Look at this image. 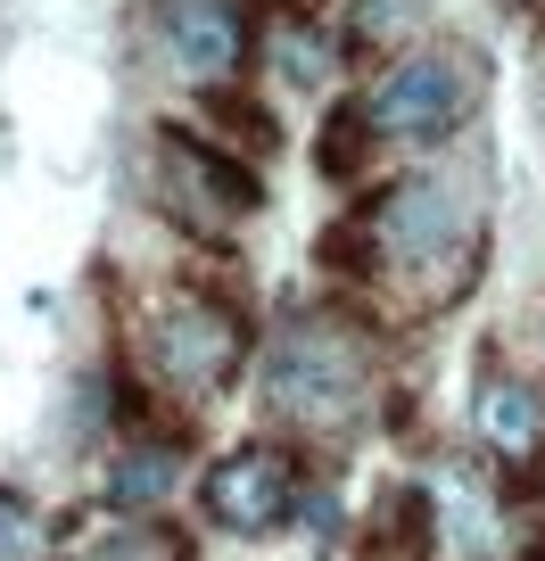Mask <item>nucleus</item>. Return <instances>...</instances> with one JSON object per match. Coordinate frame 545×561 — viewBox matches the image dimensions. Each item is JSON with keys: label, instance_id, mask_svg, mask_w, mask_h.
Listing matches in <instances>:
<instances>
[{"label": "nucleus", "instance_id": "nucleus-8", "mask_svg": "<svg viewBox=\"0 0 545 561\" xmlns=\"http://www.w3.org/2000/svg\"><path fill=\"white\" fill-rule=\"evenodd\" d=\"M479 438H488L496 455H512V462H521L529 446H537V404H529V388L496 380L488 397H479Z\"/></svg>", "mask_w": 545, "mask_h": 561}, {"label": "nucleus", "instance_id": "nucleus-14", "mask_svg": "<svg viewBox=\"0 0 545 561\" xmlns=\"http://www.w3.org/2000/svg\"><path fill=\"white\" fill-rule=\"evenodd\" d=\"M18 553H34V520H25L18 495L0 488V561H18Z\"/></svg>", "mask_w": 545, "mask_h": 561}, {"label": "nucleus", "instance_id": "nucleus-4", "mask_svg": "<svg viewBox=\"0 0 545 561\" xmlns=\"http://www.w3.org/2000/svg\"><path fill=\"white\" fill-rule=\"evenodd\" d=\"M158 355L182 388H215L231 371V355H240V322L215 314V306H174L158 331Z\"/></svg>", "mask_w": 545, "mask_h": 561}, {"label": "nucleus", "instance_id": "nucleus-2", "mask_svg": "<svg viewBox=\"0 0 545 561\" xmlns=\"http://www.w3.org/2000/svg\"><path fill=\"white\" fill-rule=\"evenodd\" d=\"M264 397H273V413L331 430V421L355 413L364 380H355V364H348V355H339L322 331H289L282 347H273V364H264Z\"/></svg>", "mask_w": 545, "mask_h": 561}, {"label": "nucleus", "instance_id": "nucleus-17", "mask_svg": "<svg viewBox=\"0 0 545 561\" xmlns=\"http://www.w3.org/2000/svg\"><path fill=\"white\" fill-rule=\"evenodd\" d=\"M521 561H545V537H537V545H529V553H521Z\"/></svg>", "mask_w": 545, "mask_h": 561}, {"label": "nucleus", "instance_id": "nucleus-15", "mask_svg": "<svg viewBox=\"0 0 545 561\" xmlns=\"http://www.w3.org/2000/svg\"><path fill=\"white\" fill-rule=\"evenodd\" d=\"M322 256H331L339 273H372V231H348V224H339L331 240H322Z\"/></svg>", "mask_w": 545, "mask_h": 561}, {"label": "nucleus", "instance_id": "nucleus-13", "mask_svg": "<svg viewBox=\"0 0 545 561\" xmlns=\"http://www.w3.org/2000/svg\"><path fill=\"white\" fill-rule=\"evenodd\" d=\"M207 116H215V124H231V140H248V149H273V140H282V133H273V116H264L257 100H231V91H215Z\"/></svg>", "mask_w": 545, "mask_h": 561}, {"label": "nucleus", "instance_id": "nucleus-3", "mask_svg": "<svg viewBox=\"0 0 545 561\" xmlns=\"http://www.w3.org/2000/svg\"><path fill=\"white\" fill-rule=\"evenodd\" d=\"M289 504H298V479H289V462L273 446H240V455H224L207 471V512L224 528H240V537H273L289 520Z\"/></svg>", "mask_w": 545, "mask_h": 561}, {"label": "nucleus", "instance_id": "nucleus-9", "mask_svg": "<svg viewBox=\"0 0 545 561\" xmlns=\"http://www.w3.org/2000/svg\"><path fill=\"white\" fill-rule=\"evenodd\" d=\"M439 528H446V545H455L463 561H488V553H496V537H488V528H496V512L479 504V495L463 488V479H446V488H439Z\"/></svg>", "mask_w": 545, "mask_h": 561}, {"label": "nucleus", "instance_id": "nucleus-16", "mask_svg": "<svg viewBox=\"0 0 545 561\" xmlns=\"http://www.w3.org/2000/svg\"><path fill=\"white\" fill-rule=\"evenodd\" d=\"M100 561H141V553H133V545L116 537V545H100Z\"/></svg>", "mask_w": 545, "mask_h": 561}, {"label": "nucleus", "instance_id": "nucleus-6", "mask_svg": "<svg viewBox=\"0 0 545 561\" xmlns=\"http://www.w3.org/2000/svg\"><path fill=\"white\" fill-rule=\"evenodd\" d=\"M166 42H174V67L198 75V83H215V75L240 67V18L215 9V0H182L174 25H166Z\"/></svg>", "mask_w": 545, "mask_h": 561}, {"label": "nucleus", "instance_id": "nucleus-12", "mask_svg": "<svg viewBox=\"0 0 545 561\" xmlns=\"http://www.w3.org/2000/svg\"><path fill=\"white\" fill-rule=\"evenodd\" d=\"M273 58H282V75H289V83H322V75H331V42H322L315 25H306V34L289 25V34L273 42Z\"/></svg>", "mask_w": 545, "mask_h": 561}, {"label": "nucleus", "instance_id": "nucleus-10", "mask_svg": "<svg viewBox=\"0 0 545 561\" xmlns=\"http://www.w3.org/2000/svg\"><path fill=\"white\" fill-rule=\"evenodd\" d=\"M166 158H174V165H182V174H191V182H198V191H207V198H215V207H240V215H248V207H257V182H248V174H240V165H224V158H207V149H198V140H166Z\"/></svg>", "mask_w": 545, "mask_h": 561}, {"label": "nucleus", "instance_id": "nucleus-11", "mask_svg": "<svg viewBox=\"0 0 545 561\" xmlns=\"http://www.w3.org/2000/svg\"><path fill=\"white\" fill-rule=\"evenodd\" d=\"M364 124H372V100L339 107V116L322 124V140H315V165H322L331 182H348L355 165H364V149H372V133H364Z\"/></svg>", "mask_w": 545, "mask_h": 561}, {"label": "nucleus", "instance_id": "nucleus-7", "mask_svg": "<svg viewBox=\"0 0 545 561\" xmlns=\"http://www.w3.org/2000/svg\"><path fill=\"white\" fill-rule=\"evenodd\" d=\"M174 446H133V455L107 471V504L116 512H141V504H158V495H174Z\"/></svg>", "mask_w": 545, "mask_h": 561}, {"label": "nucleus", "instance_id": "nucleus-5", "mask_svg": "<svg viewBox=\"0 0 545 561\" xmlns=\"http://www.w3.org/2000/svg\"><path fill=\"white\" fill-rule=\"evenodd\" d=\"M455 231H463V207H455L446 182H405V191L381 207V248L397 264H430Z\"/></svg>", "mask_w": 545, "mask_h": 561}, {"label": "nucleus", "instance_id": "nucleus-1", "mask_svg": "<svg viewBox=\"0 0 545 561\" xmlns=\"http://www.w3.org/2000/svg\"><path fill=\"white\" fill-rule=\"evenodd\" d=\"M472 100H479L472 58L430 50V58H405V67L372 91V124L397 133V140H430V133H446V124H463V107H472Z\"/></svg>", "mask_w": 545, "mask_h": 561}]
</instances>
